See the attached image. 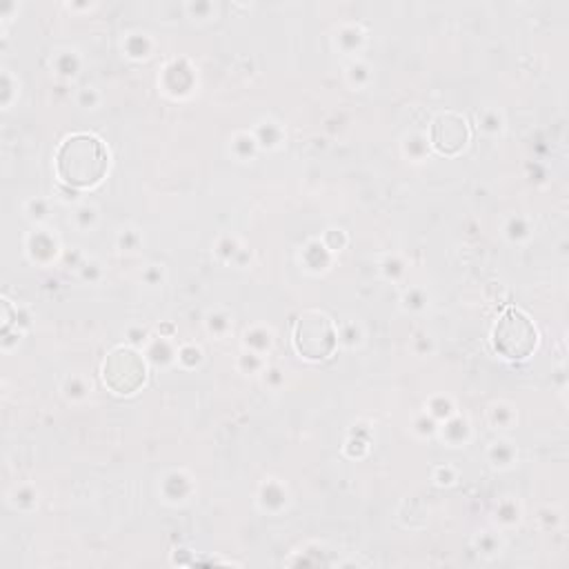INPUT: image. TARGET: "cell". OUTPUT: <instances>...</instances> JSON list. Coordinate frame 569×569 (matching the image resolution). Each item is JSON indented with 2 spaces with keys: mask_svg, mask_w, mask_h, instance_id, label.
<instances>
[{
  "mask_svg": "<svg viewBox=\"0 0 569 569\" xmlns=\"http://www.w3.org/2000/svg\"><path fill=\"white\" fill-rule=\"evenodd\" d=\"M124 353V367L120 351H113L109 362H104V382L116 389V393H131L144 382V362L138 358V353L122 349Z\"/></svg>",
  "mask_w": 569,
  "mask_h": 569,
  "instance_id": "3957f363",
  "label": "cell"
},
{
  "mask_svg": "<svg viewBox=\"0 0 569 569\" xmlns=\"http://www.w3.org/2000/svg\"><path fill=\"white\" fill-rule=\"evenodd\" d=\"M56 169L58 176L73 187L96 184L107 171V151L96 136L76 133L60 144Z\"/></svg>",
  "mask_w": 569,
  "mask_h": 569,
  "instance_id": "6da1fadb",
  "label": "cell"
},
{
  "mask_svg": "<svg viewBox=\"0 0 569 569\" xmlns=\"http://www.w3.org/2000/svg\"><path fill=\"white\" fill-rule=\"evenodd\" d=\"M493 342L502 356L516 360L527 358L533 351L538 333L525 313H520L518 309H507L496 325Z\"/></svg>",
  "mask_w": 569,
  "mask_h": 569,
  "instance_id": "7a4b0ae2",
  "label": "cell"
}]
</instances>
